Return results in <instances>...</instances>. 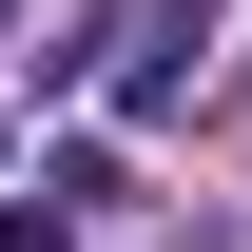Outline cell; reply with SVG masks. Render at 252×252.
<instances>
[{
	"mask_svg": "<svg viewBox=\"0 0 252 252\" xmlns=\"http://www.w3.org/2000/svg\"><path fill=\"white\" fill-rule=\"evenodd\" d=\"M0 252H78V214L59 194H0Z\"/></svg>",
	"mask_w": 252,
	"mask_h": 252,
	"instance_id": "7a4b0ae2",
	"label": "cell"
},
{
	"mask_svg": "<svg viewBox=\"0 0 252 252\" xmlns=\"http://www.w3.org/2000/svg\"><path fill=\"white\" fill-rule=\"evenodd\" d=\"M20 194H59V214H117V194H136V156H117V136H39V175Z\"/></svg>",
	"mask_w": 252,
	"mask_h": 252,
	"instance_id": "6da1fadb",
	"label": "cell"
},
{
	"mask_svg": "<svg viewBox=\"0 0 252 252\" xmlns=\"http://www.w3.org/2000/svg\"><path fill=\"white\" fill-rule=\"evenodd\" d=\"M0 39H20V0H0Z\"/></svg>",
	"mask_w": 252,
	"mask_h": 252,
	"instance_id": "277c9868",
	"label": "cell"
},
{
	"mask_svg": "<svg viewBox=\"0 0 252 252\" xmlns=\"http://www.w3.org/2000/svg\"><path fill=\"white\" fill-rule=\"evenodd\" d=\"M0 175H20V136H0Z\"/></svg>",
	"mask_w": 252,
	"mask_h": 252,
	"instance_id": "3957f363",
	"label": "cell"
},
{
	"mask_svg": "<svg viewBox=\"0 0 252 252\" xmlns=\"http://www.w3.org/2000/svg\"><path fill=\"white\" fill-rule=\"evenodd\" d=\"M233 97H252V59H233Z\"/></svg>",
	"mask_w": 252,
	"mask_h": 252,
	"instance_id": "5b68a950",
	"label": "cell"
}]
</instances>
